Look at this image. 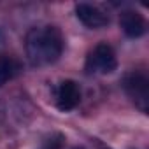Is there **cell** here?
I'll return each mask as SVG.
<instances>
[{
	"label": "cell",
	"mask_w": 149,
	"mask_h": 149,
	"mask_svg": "<svg viewBox=\"0 0 149 149\" xmlns=\"http://www.w3.org/2000/svg\"><path fill=\"white\" fill-rule=\"evenodd\" d=\"M74 149H84V147H74Z\"/></svg>",
	"instance_id": "cell-8"
},
{
	"label": "cell",
	"mask_w": 149,
	"mask_h": 149,
	"mask_svg": "<svg viewBox=\"0 0 149 149\" xmlns=\"http://www.w3.org/2000/svg\"><path fill=\"white\" fill-rule=\"evenodd\" d=\"M81 102V90L77 86V83L74 81H63L58 88V95H56V104L60 111H72L76 109L77 104Z\"/></svg>",
	"instance_id": "cell-4"
},
{
	"label": "cell",
	"mask_w": 149,
	"mask_h": 149,
	"mask_svg": "<svg viewBox=\"0 0 149 149\" xmlns=\"http://www.w3.org/2000/svg\"><path fill=\"white\" fill-rule=\"evenodd\" d=\"M76 16L88 28H102L109 23V16L104 14L98 7L90 6V4H77L76 6Z\"/></svg>",
	"instance_id": "cell-5"
},
{
	"label": "cell",
	"mask_w": 149,
	"mask_h": 149,
	"mask_svg": "<svg viewBox=\"0 0 149 149\" xmlns=\"http://www.w3.org/2000/svg\"><path fill=\"white\" fill-rule=\"evenodd\" d=\"M63 51V37L56 26L33 28L26 37V53L35 67L49 65L60 58Z\"/></svg>",
	"instance_id": "cell-1"
},
{
	"label": "cell",
	"mask_w": 149,
	"mask_h": 149,
	"mask_svg": "<svg viewBox=\"0 0 149 149\" xmlns=\"http://www.w3.org/2000/svg\"><path fill=\"white\" fill-rule=\"evenodd\" d=\"M16 65L9 56H0V86L6 84L13 76H14Z\"/></svg>",
	"instance_id": "cell-7"
},
{
	"label": "cell",
	"mask_w": 149,
	"mask_h": 149,
	"mask_svg": "<svg viewBox=\"0 0 149 149\" xmlns=\"http://www.w3.org/2000/svg\"><path fill=\"white\" fill-rule=\"evenodd\" d=\"M119 25L123 28V32L128 35V37H140L146 33V19L135 13V11H125L121 14V19H119Z\"/></svg>",
	"instance_id": "cell-6"
},
{
	"label": "cell",
	"mask_w": 149,
	"mask_h": 149,
	"mask_svg": "<svg viewBox=\"0 0 149 149\" xmlns=\"http://www.w3.org/2000/svg\"><path fill=\"white\" fill-rule=\"evenodd\" d=\"M125 90L140 111H147L149 104V84L144 74H130L125 79Z\"/></svg>",
	"instance_id": "cell-3"
},
{
	"label": "cell",
	"mask_w": 149,
	"mask_h": 149,
	"mask_svg": "<svg viewBox=\"0 0 149 149\" xmlns=\"http://www.w3.org/2000/svg\"><path fill=\"white\" fill-rule=\"evenodd\" d=\"M116 67H118V60H116L114 49L109 44H98L88 56V70L90 72L111 74L112 70H116Z\"/></svg>",
	"instance_id": "cell-2"
}]
</instances>
